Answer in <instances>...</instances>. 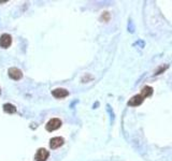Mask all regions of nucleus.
Masks as SVG:
<instances>
[{
	"label": "nucleus",
	"mask_w": 172,
	"mask_h": 161,
	"mask_svg": "<svg viewBox=\"0 0 172 161\" xmlns=\"http://www.w3.org/2000/svg\"><path fill=\"white\" fill-rule=\"evenodd\" d=\"M167 68H168V66H167V65H164V66H162V67H160L159 69H158L157 71L155 72V75H157V74H160V73H161V72H164L165 70L167 69Z\"/></svg>",
	"instance_id": "nucleus-10"
},
{
	"label": "nucleus",
	"mask_w": 172,
	"mask_h": 161,
	"mask_svg": "<svg viewBox=\"0 0 172 161\" xmlns=\"http://www.w3.org/2000/svg\"><path fill=\"white\" fill-rule=\"evenodd\" d=\"M143 101H144V97L142 96L141 94L135 95V96H133L132 98L128 101V105L129 106H138V105H140V104L143 103Z\"/></svg>",
	"instance_id": "nucleus-4"
},
{
	"label": "nucleus",
	"mask_w": 172,
	"mask_h": 161,
	"mask_svg": "<svg viewBox=\"0 0 172 161\" xmlns=\"http://www.w3.org/2000/svg\"><path fill=\"white\" fill-rule=\"evenodd\" d=\"M62 126V121L58 118H52L51 121L46 124L45 128H46L47 131H54V130H57L58 128H60Z\"/></svg>",
	"instance_id": "nucleus-1"
},
{
	"label": "nucleus",
	"mask_w": 172,
	"mask_h": 161,
	"mask_svg": "<svg viewBox=\"0 0 172 161\" xmlns=\"http://www.w3.org/2000/svg\"><path fill=\"white\" fill-rule=\"evenodd\" d=\"M64 139L60 137H56V138H53V139H51V141H49V147H51L52 149H56L58 148V147H60L62 144H64Z\"/></svg>",
	"instance_id": "nucleus-7"
},
{
	"label": "nucleus",
	"mask_w": 172,
	"mask_h": 161,
	"mask_svg": "<svg viewBox=\"0 0 172 161\" xmlns=\"http://www.w3.org/2000/svg\"><path fill=\"white\" fill-rule=\"evenodd\" d=\"M52 95H53L55 98L62 99V98L67 97L68 95H69V91H68L67 89H65V88H56V89H54L53 91H52Z\"/></svg>",
	"instance_id": "nucleus-6"
},
{
	"label": "nucleus",
	"mask_w": 172,
	"mask_h": 161,
	"mask_svg": "<svg viewBox=\"0 0 172 161\" xmlns=\"http://www.w3.org/2000/svg\"><path fill=\"white\" fill-rule=\"evenodd\" d=\"M0 94H1V90H0Z\"/></svg>",
	"instance_id": "nucleus-11"
},
{
	"label": "nucleus",
	"mask_w": 172,
	"mask_h": 161,
	"mask_svg": "<svg viewBox=\"0 0 172 161\" xmlns=\"http://www.w3.org/2000/svg\"><path fill=\"white\" fill-rule=\"evenodd\" d=\"M8 74L11 78H13V80H15V81L21 80V78H23L22 71L19 69H17V68H10L8 71Z\"/></svg>",
	"instance_id": "nucleus-3"
},
{
	"label": "nucleus",
	"mask_w": 172,
	"mask_h": 161,
	"mask_svg": "<svg viewBox=\"0 0 172 161\" xmlns=\"http://www.w3.org/2000/svg\"><path fill=\"white\" fill-rule=\"evenodd\" d=\"M141 95L144 97V98L151 97L152 95H153V88L150 87V86H145V87L141 90Z\"/></svg>",
	"instance_id": "nucleus-9"
},
{
	"label": "nucleus",
	"mask_w": 172,
	"mask_h": 161,
	"mask_svg": "<svg viewBox=\"0 0 172 161\" xmlns=\"http://www.w3.org/2000/svg\"><path fill=\"white\" fill-rule=\"evenodd\" d=\"M3 111L6 113H9V114H13V113L16 112V108L11 103H6L3 105Z\"/></svg>",
	"instance_id": "nucleus-8"
},
{
	"label": "nucleus",
	"mask_w": 172,
	"mask_h": 161,
	"mask_svg": "<svg viewBox=\"0 0 172 161\" xmlns=\"http://www.w3.org/2000/svg\"><path fill=\"white\" fill-rule=\"evenodd\" d=\"M49 153L45 148H39L37 150V154L35 155V160L36 161H45L49 158Z\"/></svg>",
	"instance_id": "nucleus-2"
},
{
	"label": "nucleus",
	"mask_w": 172,
	"mask_h": 161,
	"mask_svg": "<svg viewBox=\"0 0 172 161\" xmlns=\"http://www.w3.org/2000/svg\"><path fill=\"white\" fill-rule=\"evenodd\" d=\"M12 43V38L8 33H4L0 37V46L3 47V49H8L9 46Z\"/></svg>",
	"instance_id": "nucleus-5"
}]
</instances>
